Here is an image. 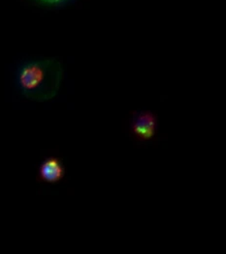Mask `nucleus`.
<instances>
[{"mask_svg":"<svg viewBox=\"0 0 226 254\" xmlns=\"http://www.w3.org/2000/svg\"><path fill=\"white\" fill-rule=\"evenodd\" d=\"M159 127L158 116L148 109L134 110L131 112L128 130L132 138L139 143L153 140Z\"/></svg>","mask_w":226,"mask_h":254,"instance_id":"2","label":"nucleus"},{"mask_svg":"<svg viewBox=\"0 0 226 254\" xmlns=\"http://www.w3.org/2000/svg\"><path fill=\"white\" fill-rule=\"evenodd\" d=\"M67 173L63 159L51 155L44 158L38 165L36 182L57 185L63 181Z\"/></svg>","mask_w":226,"mask_h":254,"instance_id":"3","label":"nucleus"},{"mask_svg":"<svg viewBox=\"0 0 226 254\" xmlns=\"http://www.w3.org/2000/svg\"><path fill=\"white\" fill-rule=\"evenodd\" d=\"M39 3L48 6H60L67 3L70 0H36Z\"/></svg>","mask_w":226,"mask_h":254,"instance_id":"4","label":"nucleus"},{"mask_svg":"<svg viewBox=\"0 0 226 254\" xmlns=\"http://www.w3.org/2000/svg\"><path fill=\"white\" fill-rule=\"evenodd\" d=\"M64 70L57 58H44L20 63L16 71V85L20 94L34 102H47L58 93Z\"/></svg>","mask_w":226,"mask_h":254,"instance_id":"1","label":"nucleus"}]
</instances>
